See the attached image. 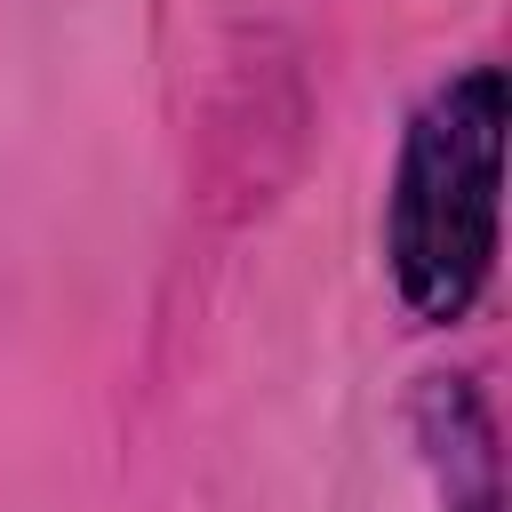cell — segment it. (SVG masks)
Masks as SVG:
<instances>
[{
	"instance_id": "6da1fadb",
	"label": "cell",
	"mask_w": 512,
	"mask_h": 512,
	"mask_svg": "<svg viewBox=\"0 0 512 512\" xmlns=\"http://www.w3.org/2000/svg\"><path fill=\"white\" fill-rule=\"evenodd\" d=\"M496 184H504V72H456L400 144L392 176V280L408 312L456 320L496 264Z\"/></svg>"
},
{
	"instance_id": "7a4b0ae2",
	"label": "cell",
	"mask_w": 512,
	"mask_h": 512,
	"mask_svg": "<svg viewBox=\"0 0 512 512\" xmlns=\"http://www.w3.org/2000/svg\"><path fill=\"white\" fill-rule=\"evenodd\" d=\"M424 424L448 472V512H496V448H488V408L472 400L464 376H432Z\"/></svg>"
}]
</instances>
